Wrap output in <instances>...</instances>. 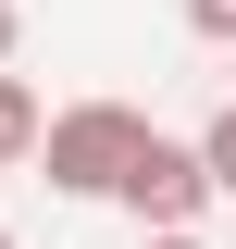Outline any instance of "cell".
Instances as JSON below:
<instances>
[{"label": "cell", "mask_w": 236, "mask_h": 249, "mask_svg": "<svg viewBox=\"0 0 236 249\" xmlns=\"http://www.w3.org/2000/svg\"><path fill=\"white\" fill-rule=\"evenodd\" d=\"M137 150H149V112L137 100H62L50 137H37V175H50L62 199H112Z\"/></svg>", "instance_id": "6da1fadb"}, {"label": "cell", "mask_w": 236, "mask_h": 249, "mask_svg": "<svg viewBox=\"0 0 236 249\" xmlns=\"http://www.w3.org/2000/svg\"><path fill=\"white\" fill-rule=\"evenodd\" d=\"M124 212H137V237H162V224H199L224 187H211V162H199V137H162L149 124V150L124 162V187H112Z\"/></svg>", "instance_id": "7a4b0ae2"}, {"label": "cell", "mask_w": 236, "mask_h": 249, "mask_svg": "<svg viewBox=\"0 0 236 249\" xmlns=\"http://www.w3.org/2000/svg\"><path fill=\"white\" fill-rule=\"evenodd\" d=\"M37 137H50V112H37V88L0 62V162H37Z\"/></svg>", "instance_id": "3957f363"}, {"label": "cell", "mask_w": 236, "mask_h": 249, "mask_svg": "<svg viewBox=\"0 0 236 249\" xmlns=\"http://www.w3.org/2000/svg\"><path fill=\"white\" fill-rule=\"evenodd\" d=\"M199 162H211V187H224V199H236V100H224V112L199 124Z\"/></svg>", "instance_id": "277c9868"}, {"label": "cell", "mask_w": 236, "mask_h": 249, "mask_svg": "<svg viewBox=\"0 0 236 249\" xmlns=\"http://www.w3.org/2000/svg\"><path fill=\"white\" fill-rule=\"evenodd\" d=\"M186 25H199V37H224V50H236V0H186Z\"/></svg>", "instance_id": "5b68a950"}, {"label": "cell", "mask_w": 236, "mask_h": 249, "mask_svg": "<svg viewBox=\"0 0 236 249\" xmlns=\"http://www.w3.org/2000/svg\"><path fill=\"white\" fill-rule=\"evenodd\" d=\"M137 249H199V224H162V237H137Z\"/></svg>", "instance_id": "8992f818"}, {"label": "cell", "mask_w": 236, "mask_h": 249, "mask_svg": "<svg viewBox=\"0 0 236 249\" xmlns=\"http://www.w3.org/2000/svg\"><path fill=\"white\" fill-rule=\"evenodd\" d=\"M13 37H25V13H13V0H0V62H13Z\"/></svg>", "instance_id": "52a82bcc"}, {"label": "cell", "mask_w": 236, "mask_h": 249, "mask_svg": "<svg viewBox=\"0 0 236 249\" xmlns=\"http://www.w3.org/2000/svg\"><path fill=\"white\" fill-rule=\"evenodd\" d=\"M0 249H13V237H0Z\"/></svg>", "instance_id": "ba28073f"}]
</instances>
